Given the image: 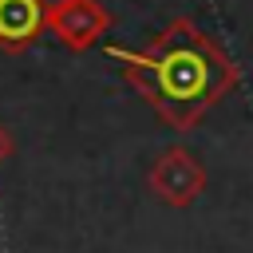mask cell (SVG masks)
<instances>
[{
  "mask_svg": "<svg viewBox=\"0 0 253 253\" xmlns=\"http://www.w3.org/2000/svg\"><path fill=\"white\" fill-rule=\"evenodd\" d=\"M36 20V4L28 0H0V32H24Z\"/></svg>",
  "mask_w": 253,
  "mask_h": 253,
  "instance_id": "cell-1",
  "label": "cell"
}]
</instances>
